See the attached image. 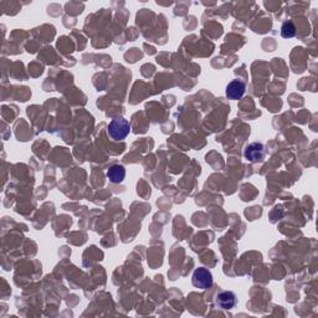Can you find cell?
Wrapping results in <instances>:
<instances>
[{
	"label": "cell",
	"mask_w": 318,
	"mask_h": 318,
	"mask_svg": "<svg viewBox=\"0 0 318 318\" xmlns=\"http://www.w3.org/2000/svg\"><path fill=\"white\" fill-rule=\"evenodd\" d=\"M131 132V125L126 118H114L108 125V135L113 141H122Z\"/></svg>",
	"instance_id": "cell-1"
},
{
	"label": "cell",
	"mask_w": 318,
	"mask_h": 318,
	"mask_svg": "<svg viewBox=\"0 0 318 318\" xmlns=\"http://www.w3.org/2000/svg\"><path fill=\"white\" fill-rule=\"evenodd\" d=\"M191 282H193L194 287L200 288V290H208V288L213 286L214 280L210 271L205 269V267H199V269L194 271Z\"/></svg>",
	"instance_id": "cell-2"
},
{
	"label": "cell",
	"mask_w": 318,
	"mask_h": 318,
	"mask_svg": "<svg viewBox=\"0 0 318 318\" xmlns=\"http://www.w3.org/2000/svg\"><path fill=\"white\" fill-rule=\"evenodd\" d=\"M265 155V148L263 143L259 142H252L247 144L245 151H244V157L247 162H251V163H257Z\"/></svg>",
	"instance_id": "cell-3"
},
{
	"label": "cell",
	"mask_w": 318,
	"mask_h": 318,
	"mask_svg": "<svg viewBox=\"0 0 318 318\" xmlns=\"http://www.w3.org/2000/svg\"><path fill=\"white\" fill-rule=\"evenodd\" d=\"M246 91L245 82L240 81V80H234V81L229 82V85L225 88L226 97L229 100H240L244 96Z\"/></svg>",
	"instance_id": "cell-4"
},
{
	"label": "cell",
	"mask_w": 318,
	"mask_h": 318,
	"mask_svg": "<svg viewBox=\"0 0 318 318\" xmlns=\"http://www.w3.org/2000/svg\"><path fill=\"white\" fill-rule=\"evenodd\" d=\"M236 294L231 291H223L216 296V305L222 310H231L236 306Z\"/></svg>",
	"instance_id": "cell-5"
},
{
	"label": "cell",
	"mask_w": 318,
	"mask_h": 318,
	"mask_svg": "<svg viewBox=\"0 0 318 318\" xmlns=\"http://www.w3.org/2000/svg\"><path fill=\"white\" fill-rule=\"evenodd\" d=\"M107 178L111 183L114 184L122 183L126 178L125 167L121 166V164H113V166H111L110 169L107 170Z\"/></svg>",
	"instance_id": "cell-6"
},
{
	"label": "cell",
	"mask_w": 318,
	"mask_h": 318,
	"mask_svg": "<svg viewBox=\"0 0 318 318\" xmlns=\"http://www.w3.org/2000/svg\"><path fill=\"white\" fill-rule=\"evenodd\" d=\"M296 26L291 20H287L285 22L284 24L281 26V36L284 39H292V37L296 36Z\"/></svg>",
	"instance_id": "cell-7"
}]
</instances>
